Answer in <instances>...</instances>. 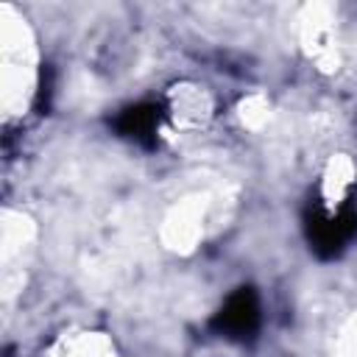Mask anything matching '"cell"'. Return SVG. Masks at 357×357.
I'll return each mask as SVG.
<instances>
[{
  "instance_id": "cell-1",
  "label": "cell",
  "mask_w": 357,
  "mask_h": 357,
  "mask_svg": "<svg viewBox=\"0 0 357 357\" xmlns=\"http://www.w3.org/2000/svg\"><path fill=\"white\" fill-rule=\"evenodd\" d=\"M354 234H357V209L351 204H340L337 209L329 206L307 209V240L318 257L324 259L337 257Z\"/></svg>"
},
{
  "instance_id": "cell-2",
  "label": "cell",
  "mask_w": 357,
  "mask_h": 357,
  "mask_svg": "<svg viewBox=\"0 0 357 357\" xmlns=\"http://www.w3.org/2000/svg\"><path fill=\"white\" fill-rule=\"evenodd\" d=\"M212 329L229 340H251L259 329V298L251 287H237L215 312Z\"/></svg>"
},
{
  "instance_id": "cell-3",
  "label": "cell",
  "mask_w": 357,
  "mask_h": 357,
  "mask_svg": "<svg viewBox=\"0 0 357 357\" xmlns=\"http://www.w3.org/2000/svg\"><path fill=\"white\" fill-rule=\"evenodd\" d=\"M117 131L134 142H142V145H153L156 139V128H159V109L151 106V103H137V106H128L117 120H114Z\"/></svg>"
}]
</instances>
